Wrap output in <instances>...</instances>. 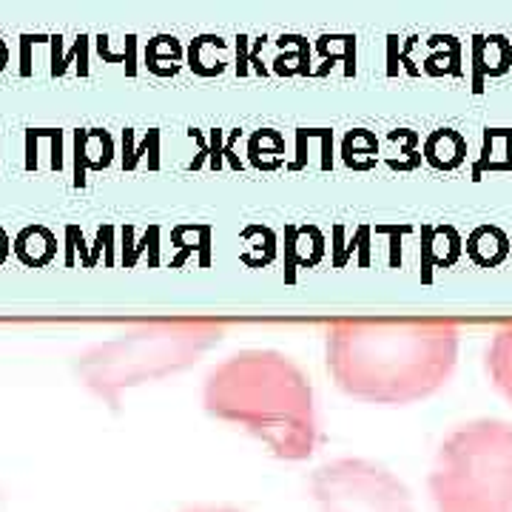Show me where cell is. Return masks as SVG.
I'll return each mask as SVG.
<instances>
[{"label":"cell","mask_w":512,"mask_h":512,"mask_svg":"<svg viewBox=\"0 0 512 512\" xmlns=\"http://www.w3.org/2000/svg\"><path fill=\"white\" fill-rule=\"evenodd\" d=\"M15 254L29 268L49 265L57 254L55 234L49 228H43V225H32V228L20 231L18 239H15Z\"/></svg>","instance_id":"obj_7"},{"label":"cell","mask_w":512,"mask_h":512,"mask_svg":"<svg viewBox=\"0 0 512 512\" xmlns=\"http://www.w3.org/2000/svg\"><path fill=\"white\" fill-rule=\"evenodd\" d=\"M427 490L436 512H512V424L473 419L447 433Z\"/></svg>","instance_id":"obj_4"},{"label":"cell","mask_w":512,"mask_h":512,"mask_svg":"<svg viewBox=\"0 0 512 512\" xmlns=\"http://www.w3.org/2000/svg\"><path fill=\"white\" fill-rule=\"evenodd\" d=\"M208 416L242 427L282 461H308L319 444V413L308 373L288 353L248 348L208 370Z\"/></svg>","instance_id":"obj_2"},{"label":"cell","mask_w":512,"mask_h":512,"mask_svg":"<svg viewBox=\"0 0 512 512\" xmlns=\"http://www.w3.org/2000/svg\"><path fill=\"white\" fill-rule=\"evenodd\" d=\"M180 512H242L237 507H228V504H194V507H185Z\"/></svg>","instance_id":"obj_8"},{"label":"cell","mask_w":512,"mask_h":512,"mask_svg":"<svg viewBox=\"0 0 512 512\" xmlns=\"http://www.w3.org/2000/svg\"><path fill=\"white\" fill-rule=\"evenodd\" d=\"M222 322L211 319H174V322H148L97 342L86 348L74 373L80 384L109 407L151 382H163L194 367L225 336Z\"/></svg>","instance_id":"obj_3"},{"label":"cell","mask_w":512,"mask_h":512,"mask_svg":"<svg viewBox=\"0 0 512 512\" xmlns=\"http://www.w3.org/2000/svg\"><path fill=\"white\" fill-rule=\"evenodd\" d=\"M6 63H9V46H6V43L0 40V72L6 69Z\"/></svg>","instance_id":"obj_9"},{"label":"cell","mask_w":512,"mask_h":512,"mask_svg":"<svg viewBox=\"0 0 512 512\" xmlns=\"http://www.w3.org/2000/svg\"><path fill=\"white\" fill-rule=\"evenodd\" d=\"M311 495L319 512H416L413 493L373 458H333L316 467Z\"/></svg>","instance_id":"obj_5"},{"label":"cell","mask_w":512,"mask_h":512,"mask_svg":"<svg viewBox=\"0 0 512 512\" xmlns=\"http://www.w3.org/2000/svg\"><path fill=\"white\" fill-rule=\"evenodd\" d=\"M458 348V328L444 319H345L325 339L336 387L387 407L436 396L456 370Z\"/></svg>","instance_id":"obj_1"},{"label":"cell","mask_w":512,"mask_h":512,"mask_svg":"<svg viewBox=\"0 0 512 512\" xmlns=\"http://www.w3.org/2000/svg\"><path fill=\"white\" fill-rule=\"evenodd\" d=\"M487 373L495 390L512 404V325L493 336L487 348Z\"/></svg>","instance_id":"obj_6"}]
</instances>
